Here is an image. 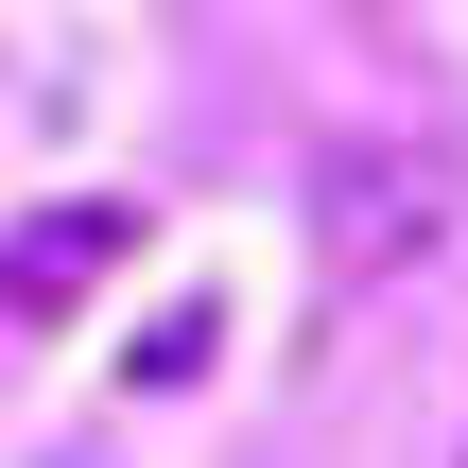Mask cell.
I'll return each mask as SVG.
<instances>
[{
    "label": "cell",
    "mask_w": 468,
    "mask_h": 468,
    "mask_svg": "<svg viewBox=\"0 0 468 468\" xmlns=\"http://www.w3.org/2000/svg\"><path fill=\"white\" fill-rule=\"evenodd\" d=\"M122 243H139L122 208H35V226H17V313H69V295H87Z\"/></svg>",
    "instance_id": "7a4b0ae2"
},
{
    "label": "cell",
    "mask_w": 468,
    "mask_h": 468,
    "mask_svg": "<svg viewBox=\"0 0 468 468\" xmlns=\"http://www.w3.org/2000/svg\"><path fill=\"white\" fill-rule=\"evenodd\" d=\"M452 226V191H434V156H347L330 174V261L347 278H382V261H417Z\"/></svg>",
    "instance_id": "6da1fadb"
},
{
    "label": "cell",
    "mask_w": 468,
    "mask_h": 468,
    "mask_svg": "<svg viewBox=\"0 0 468 468\" xmlns=\"http://www.w3.org/2000/svg\"><path fill=\"white\" fill-rule=\"evenodd\" d=\"M208 330H226V313H156V330H139V382H191V365H208Z\"/></svg>",
    "instance_id": "3957f363"
}]
</instances>
